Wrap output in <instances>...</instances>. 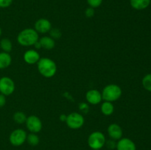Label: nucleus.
<instances>
[{
	"label": "nucleus",
	"instance_id": "nucleus-1",
	"mask_svg": "<svg viewBox=\"0 0 151 150\" xmlns=\"http://www.w3.org/2000/svg\"><path fill=\"white\" fill-rule=\"evenodd\" d=\"M38 71L43 76L51 78L57 72V65L54 60L48 57H41L37 63Z\"/></svg>",
	"mask_w": 151,
	"mask_h": 150
},
{
	"label": "nucleus",
	"instance_id": "nucleus-2",
	"mask_svg": "<svg viewBox=\"0 0 151 150\" xmlns=\"http://www.w3.org/2000/svg\"><path fill=\"white\" fill-rule=\"evenodd\" d=\"M39 40L38 33L32 28H27L21 31L17 35V41L23 46H33Z\"/></svg>",
	"mask_w": 151,
	"mask_h": 150
},
{
	"label": "nucleus",
	"instance_id": "nucleus-3",
	"mask_svg": "<svg viewBox=\"0 0 151 150\" xmlns=\"http://www.w3.org/2000/svg\"><path fill=\"white\" fill-rule=\"evenodd\" d=\"M101 94L103 100L113 102L120 98L122 94V91L119 85L116 84H109L103 88Z\"/></svg>",
	"mask_w": 151,
	"mask_h": 150
},
{
	"label": "nucleus",
	"instance_id": "nucleus-4",
	"mask_svg": "<svg viewBox=\"0 0 151 150\" xmlns=\"http://www.w3.org/2000/svg\"><path fill=\"white\" fill-rule=\"evenodd\" d=\"M106 141L105 135L100 131L91 132L87 140L88 146L91 149H101L105 146Z\"/></svg>",
	"mask_w": 151,
	"mask_h": 150
},
{
	"label": "nucleus",
	"instance_id": "nucleus-5",
	"mask_svg": "<svg viewBox=\"0 0 151 150\" xmlns=\"http://www.w3.org/2000/svg\"><path fill=\"white\" fill-rule=\"evenodd\" d=\"M85 122L83 116L79 113H72L66 118V123L69 128L72 129H78L82 127Z\"/></svg>",
	"mask_w": 151,
	"mask_h": 150
},
{
	"label": "nucleus",
	"instance_id": "nucleus-6",
	"mask_svg": "<svg viewBox=\"0 0 151 150\" xmlns=\"http://www.w3.org/2000/svg\"><path fill=\"white\" fill-rule=\"evenodd\" d=\"M27 134L24 129H16L10 133L9 136V141L14 146H20L24 144L27 140Z\"/></svg>",
	"mask_w": 151,
	"mask_h": 150
},
{
	"label": "nucleus",
	"instance_id": "nucleus-7",
	"mask_svg": "<svg viewBox=\"0 0 151 150\" xmlns=\"http://www.w3.org/2000/svg\"><path fill=\"white\" fill-rule=\"evenodd\" d=\"M15 83L11 78L2 76L0 78V94L4 96H10L14 92Z\"/></svg>",
	"mask_w": 151,
	"mask_h": 150
},
{
	"label": "nucleus",
	"instance_id": "nucleus-8",
	"mask_svg": "<svg viewBox=\"0 0 151 150\" xmlns=\"http://www.w3.org/2000/svg\"><path fill=\"white\" fill-rule=\"evenodd\" d=\"M25 124H26V126L28 130L32 133H38L42 129L43 125L41 120L35 115H31L28 116Z\"/></svg>",
	"mask_w": 151,
	"mask_h": 150
},
{
	"label": "nucleus",
	"instance_id": "nucleus-9",
	"mask_svg": "<svg viewBox=\"0 0 151 150\" xmlns=\"http://www.w3.org/2000/svg\"><path fill=\"white\" fill-rule=\"evenodd\" d=\"M107 132L111 139H113L114 141H119L122 138V135H123L122 127L119 124L114 123L111 124L108 126Z\"/></svg>",
	"mask_w": 151,
	"mask_h": 150
},
{
	"label": "nucleus",
	"instance_id": "nucleus-10",
	"mask_svg": "<svg viewBox=\"0 0 151 150\" xmlns=\"http://www.w3.org/2000/svg\"><path fill=\"white\" fill-rule=\"evenodd\" d=\"M52 29L51 22L47 19H40L35 24V30L38 33L44 34L49 32Z\"/></svg>",
	"mask_w": 151,
	"mask_h": 150
},
{
	"label": "nucleus",
	"instance_id": "nucleus-11",
	"mask_svg": "<svg viewBox=\"0 0 151 150\" xmlns=\"http://www.w3.org/2000/svg\"><path fill=\"white\" fill-rule=\"evenodd\" d=\"M86 99L89 104H94V105L98 104L99 103L101 102L103 99L101 92L96 89H91L87 91L86 94Z\"/></svg>",
	"mask_w": 151,
	"mask_h": 150
},
{
	"label": "nucleus",
	"instance_id": "nucleus-12",
	"mask_svg": "<svg viewBox=\"0 0 151 150\" xmlns=\"http://www.w3.org/2000/svg\"><path fill=\"white\" fill-rule=\"evenodd\" d=\"M116 150H137V146L131 139L122 138L116 142Z\"/></svg>",
	"mask_w": 151,
	"mask_h": 150
},
{
	"label": "nucleus",
	"instance_id": "nucleus-13",
	"mask_svg": "<svg viewBox=\"0 0 151 150\" xmlns=\"http://www.w3.org/2000/svg\"><path fill=\"white\" fill-rule=\"evenodd\" d=\"M39 53L34 49H29L26 51L24 54V60L25 63L29 65H33L37 63L40 60Z\"/></svg>",
	"mask_w": 151,
	"mask_h": 150
},
{
	"label": "nucleus",
	"instance_id": "nucleus-14",
	"mask_svg": "<svg viewBox=\"0 0 151 150\" xmlns=\"http://www.w3.org/2000/svg\"><path fill=\"white\" fill-rule=\"evenodd\" d=\"M41 48L47 50L52 49L55 46V41L50 36H44L39 39Z\"/></svg>",
	"mask_w": 151,
	"mask_h": 150
},
{
	"label": "nucleus",
	"instance_id": "nucleus-15",
	"mask_svg": "<svg viewBox=\"0 0 151 150\" xmlns=\"http://www.w3.org/2000/svg\"><path fill=\"white\" fill-rule=\"evenodd\" d=\"M131 6L137 10H142L148 7L150 0H130Z\"/></svg>",
	"mask_w": 151,
	"mask_h": 150
},
{
	"label": "nucleus",
	"instance_id": "nucleus-16",
	"mask_svg": "<svg viewBox=\"0 0 151 150\" xmlns=\"http://www.w3.org/2000/svg\"><path fill=\"white\" fill-rule=\"evenodd\" d=\"M12 63V57L7 52H0V69H4L9 67Z\"/></svg>",
	"mask_w": 151,
	"mask_h": 150
},
{
	"label": "nucleus",
	"instance_id": "nucleus-17",
	"mask_svg": "<svg viewBox=\"0 0 151 150\" xmlns=\"http://www.w3.org/2000/svg\"><path fill=\"white\" fill-rule=\"evenodd\" d=\"M100 109H101V112L103 115L109 116L113 114L114 111V106L112 104V102L105 101L102 104Z\"/></svg>",
	"mask_w": 151,
	"mask_h": 150
},
{
	"label": "nucleus",
	"instance_id": "nucleus-18",
	"mask_svg": "<svg viewBox=\"0 0 151 150\" xmlns=\"http://www.w3.org/2000/svg\"><path fill=\"white\" fill-rule=\"evenodd\" d=\"M0 48L4 52L10 53L13 49V44L9 38H4L0 41Z\"/></svg>",
	"mask_w": 151,
	"mask_h": 150
},
{
	"label": "nucleus",
	"instance_id": "nucleus-19",
	"mask_svg": "<svg viewBox=\"0 0 151 150\" xmlns=\"http://www.w3.org/2000/svg\"><path fill=\"white\" fill-rule=\"evenodd\" d=\"M26 141L29 144V145L32 146H36L38 145V144L40 143V138L36 133L30 132V133H29V135H27V136Z\"/></svg>",
	"mask_w": 151,
	"mask_h": 150
},
{
	"label": "nucleus",
	"instance_id": "nucleus-20",
	"mask_svg": "<svg viewBox=\"0 0 151 150\" xmlns=\"http://www.w3.org/2000/svg\"><path fill=\"white\" fill-rule=\"evenodd\" d=\"M27 119V117L26 114L24 112L18 111L13 114V120L16 123L19 124L25 123Z\"/></svg>",
	"mask_w": 151,
	"mask_h": 150
},
{
	"label": "nucleus",
	"instance_id": "nucleus-21",
	"mask_svg": "<svg viewBox=\"0 0 151 150\" xmlns=\"http://www.w3.org/2000/svg\"><path fill=\"white\" fill-rule=\"evenodd\" d=\"M142 83L145 89L151 92V74H147L143 77Z\"/></svg>",
	"mask_w": 151,
	"mask_h": 150
},
{
	"label": "nucleus",
	"instance_id": "nucleus-22",
	"mask_svg": "<svg viewBox=\"0 0 151 150\" xmlns=\"http://www.w3.org/2000/svg\"><path fill=\"white\" fill-rule=\"evenodd\" d=\"M49 32H50V37H51L52 38H53L54 40L59 39L62 35L61 31L59 29H58V28H52Z\"/></svg>",
	"mask_w": 151,
	"mask_h": 150
},
{
	"label": "nucleus",
	"instance_id": "nucleus-23",
	"mask_svg": "<svg viewBox=\"0 0 151 150\" xmlns=\"http://www.w3.org/2000/svg\"><path fill=\"white\" fill-rule=\"evenodd\" d=\"M86 1L89 7L92 8H97L100 7L103 3V0H86Z\"/></svg>",
	"mask_w": 151,
	"mask_h": 150
},
{
	"label": "nucleus",
	"instance_id": "nucleus-24",
	"mask_svg": "<svg viewBox=\"0 0 151 150\" xmlns=\"http://www.w3.org/2000/svg\"><path fill=\"white\" fill-rule=\"evenodd\" d=\"M105 146L107 147L109 149L113 150L115 149L116 147V141L113 139H109L108 141H106V144H105Z\"/></svg>",
	"mask_w": 151,
	"mask_h": 150
},
{
	"label": "nucleus",
	"instance_id": "nucleus-25",
	"mask_svg": "<svg viewBox=\"0 0 151 150\" xmlns=\"http://www.w3.org/2000/svg\"><path fill=\"white\" fill-rule=\"evenodd\" d=\"M13 3V0H0V8H7Z\"/></svg>",
	"mask_w": 151,
	"mask_h": 150
},
{
	"label": "nucleus",
	"instance_id": "nucleus-26",
	"mask_svg": "<svg viewBox=\"0 0 151 150\" xmlns=\"http://www.w3.org/2000/svg\"><path fill=\"white\" fill-rule=\"evenodd\" d=\"M85 15L87 18H91L94 15V8H92L91 7H88V8L86 9Z\"/></svg>",
	"mask_w": 151,
	"mask_h": 150
},
{
	"label": "nucleus",
	"instance_id": "nucleus-27",
	"mask_svg": "<svg viewBox=\"0 0 151 150\" xmlns=\"http://www.w3.org/2000/svg\"><path fill=\"white\" fill-rule=\"evenodd\" d=\"M79 109L82 112H85V113H86V112H88V105L85 102L80 103Z\"/></svg>",
	"mask_w": 151,
	"mask_h": 150
},
{
	"label": "nucleus",
	"instance_id": "nucleus-28",
	"mask_svg": "<svg viewBox=\"0 0 151 150\" xmlns=\"http://www.w3.org/2000/svg\"><path fill=\"white\" fill-rule=\"evenodd\" d=\"M6 96L0 94V107H2L6 104Z\"/></svg>",
	"mask_w": 151,
	"mask_h": 150
},
{
	"label": "nucleus",
	"instance_id": "nucleus-29",
	"mask_svg": "<svg viewBox=\"0 0 151 150\" xmlns=\"http://www.w3.org/2000/svg\"><path fill=\"white\" fill-rule=\"evenodd\" d=\"M33 46H35V48L36 49H41V44H40V42H39V40H38V41H37V42L35 43Z\"/></svg>",
	"mask_w": 151,
	"mask_h": 150
},
{
	"label": "nucleus",
	"instance_id": "nucleus-30",
	"mask_svg": "<svg viewBox=\"0 0 151 150\" xmlns=\"http://www.w3.org/2000/svg\"><path fill=\"white\" fill-rule=\"evenodd\" d=\"M66 118H67V116H66V115L61 114L60 116V120L61 121H66Z\"/></svg>",
	"mask_w": 151,
	"mask_h": 150
},
{
	"label": "nucleus",
	"instance_id": "nucleus-31",
	"mask_svg": "<svg viewBox=\"0 0 151 150\" xmlns=\"http://www.w3.org/2000/svg\"><path fill=\"white\" fill-rule=\"evenodd\" d=\"M1 33H2V30H1V28L0 27V36L1 35Z\"/></svg>",
	"mask_w": 151,
	"mask_h": 150
},
{
	"label": "nucleus",
	"instance_id": "nucleus-32",
	"mask_svg": "<svg viewBox=\"0 0 151 150\" xmlns=\"http://www.w3.org/2000/svg\"><path fill=\"white\" fill-rule=\"evenodd\" d=\"M92 150H100V149H92Z\"/></svg>",
	"mask_w": 151,
	"mask_h": 150
},
{
	"label": "nucleus",
	"instance_id": "nucleus-33",
	"mask_svg": "<svg viewBox=\"0 0 151 150\" xmlns=\"http://www.w3.org/2000/svg\"><path fill=\"white\" fill-rule=\"evenodd\" d=\"M150 5H151V0H150Z\"/></svg>",
	"mask_w": 151,
	"mask_h": 150
}]
</instances>
